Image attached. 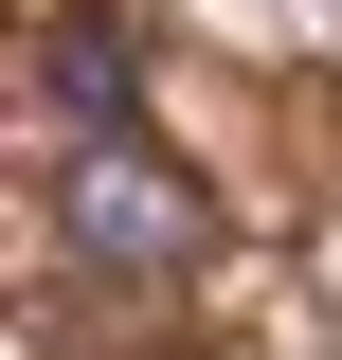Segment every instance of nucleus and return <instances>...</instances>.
I'll use <instances>...</instances> for the list:
<instances>
[{"label":"nucleus","instance_id":"nucleus-1","mask_svg":"<svg viewBox=\"0 0 342 360\" xmlns=\"http://www.w3.org/2000/svg\"><path fill=\"white\" fill-rule=\"evenodd\" d=\"M54 252H72V288H108V307H198L216 252H234V217H216V180H180L163 144H54Z\"/></svg>","mask_w":342,"mask_h":360},{"label":"nucleus","instance_id":"nucleus-2","mask_svg":"<svg viewBox=\"0 0 342 360\" xmlns=\"http://www.w3.org/2000/svg\"><path fill=\"white\" fill-rule=\"evenodd\" d=\"M18 72H37V108H54L72 144H127V127H144V37L108 18V0H54Z\"/></svg>","mask_w":342,"mask_h":360}]
</instances>
